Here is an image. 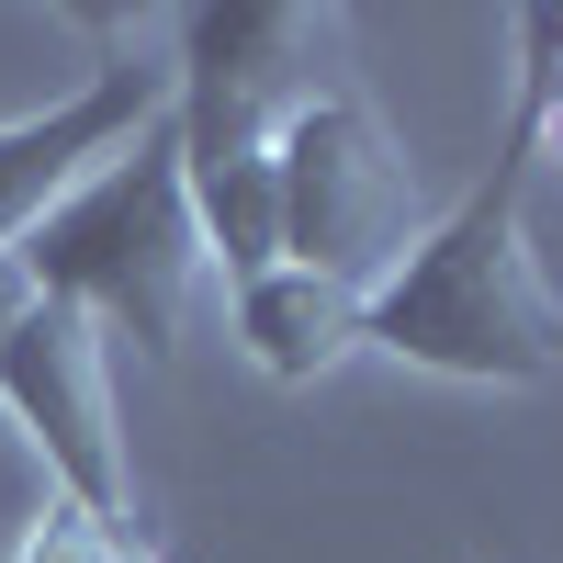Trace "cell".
I'll use <instances>...</instances> for the list:
<instances>
[{
  "mask_svg": "<svg viewBox=\"0 0 563 563\" xmlns=\"http://www.w3.org/2000/svg\"><path fill=\"white\" fill-rule=\"evenodd\" d=\"M507 34H519V90H507L496 158L361 294V350L440 372V384H552L563 372V294L541 282L530 249V169H541V102L563 68V12H519Z\"/></svg>",
  "mask_w": 563,
  "mask_h": 563,
  "instance_id": "1",
  "label": "cell"
},
{
  "mask_svg": "<svg viewBox=\"0 0 563 563\" xmlns=\"http://www.w3.org/2000/svg\"><path fill=\"white\" fill-rule=\"evenodd\" d=\"M12 260L34 294L79 305L102 339H135L147 361H169L180 327H192V294H203V225H192V192H180L169 113L135 124Z\"/></svg>",
  "mask_w": 563,
  "mask_h": 563,
  "instance_id": "2",
  "label": "cell"
},
{
  "mask_svg": "<svg viewBox=\"0 0 563 563\" xmlns=\"http://www.w3.org/2000/svg\"><path fill=\"white\" fill-rule=\"evenodd\" d=\"M339 45H350V23L305 12V0H203V12H180V68H169L180 169L271 158L282 113L339 90Z\"/></svg>",
  "mask_w": 563,
  "mask_h": 563,
  "instance_id": "3",
  "label": "cell"
},
{
  "mask_svg": "<svg viewBox=\"0 0 563 563\" xmlns=\"http://www.w3.org/2000/svg\"><path fill=\"white\" fill-rule=\"evenodd\" d=\"M271 192H282V260L350 282V294H372L417 238V169H406V147L384 135V113L350 79L316 90L305 113H282Z\"/></svg>",
  "mask_w": 563,
  "mask_h": 563,
  "instance_id": "4",
  "label": "cell"
},
{
  "mask_svg": "<svg viewBox=\"0 0 563 563\" xmlns=\"http://www.w3.org/2000/svg\"><path fill=\"white\" fill-rule=\"evenodd\" d=\"M0 406L45 451L57 507H79V519L135 541V451H124V406H113V339L79 305L34 294L12 316V339H0Z\"/></svg>",
  "mask_w": 563,
  "mask_h": 563,
  "instance_id": "5",
  "label": "cell"
},
{
  "mask_svg": "<svg viewBox=\"0 0 563 563\" xmlns=\"http://www.w3.org/2000/svg\"><path fill=\"white\" fill-rule=\"evenodd\" d=\"M169 113V68H135V57H102L79 90H57L45 113H12L0 124V260H12L45 214H57L90 169H102L135 124Z\"/></svg>",
  "mask_w": 563,
  "mask_h": 563,
  "instance_id": "6",
  "label": "cell"
},
{
  "mask_svg": "<svg viewBox=\"0 0 563 563\" xmlns=\"http://www.w3.org/2000/svg\"><path fill=\"white\" fill-rule=\"evenodd\" d=\"M238 339L249 361L271 372V384H327L350 350H361V294L350 282H327V271H294V260H271L260 282H238Z\"/></svg>",
  "mask_w": 563,
  "mask_h": 563,
  "instance_id": "7",
  "label": "cell"
},
{
  "mask_svg": "<svg viewBox=\"0 0 563 563\" xmlns=\"http://www.w3.org/2000/svg\"><path fill=\"white\" fill-rule=\"evenodd\" d=\"M135 541H147V530H135ZM135 541H124V530H102V519H79V507H57V496H45V519L23 530V552H12V563H124Z\"/></svg>",
  "mask_w": 563,
  "mask_h": 563,
  "instance_id": "8",
  "label": "cell"
},
{
  "mask_svg": "<svg viewBox=\"0 0 563 563\" xmlns=\"http://www.w3.org/2000/svg\"><path fill=\"white\" fill-rule=\"evenodd\" d=\"M34 305V282H23V260H0V339H12V316Z\"/></svg>",
  "mask_w": 563,
  "mask_h": 563,
  "instance_id": "9",
  "label": "cell"
},
{
  "mask_svg": "<svg viewBox=\"0 0 563 563\" xmlns=\"http://www.w3.org/2000/svg\"><path fill=\"white\" fill-rule=\"evenodd\" d=\"M541 147H563V68H552V102H541Z\"/></svg>",
  "mask_w": 563,
  "mask_h": 563,
  "instance_id": "10",
  "label": "cell"
},
{
  "mask_svg": "<svg viewBox=\"0 0 563 563\" xmlns=\"http://www.w3.org/2000/svg\"><path fill=\"white\" fill-rule=\"evenodd\" d=\"M124 563H158V552H147V541H135V552H124Z\"/></svg>",
  "mask_w": 563,
  "mask_h": 563,
  "instance_id": "11",
  "label": "cell"
}]
</instances>
